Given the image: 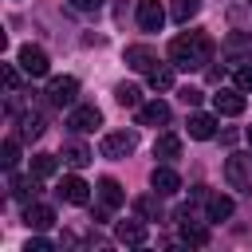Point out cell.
<instances>
[{
	"label": "cell",
	"instance_id": "obj_28",
	"mask_svg": "<svg viewBox=\"0 0 252 252\" xmlns=\"http://www.w3.org/2000/svg\"><path fill=\"white\" fill-rule=\"evenodd\" d=\"M0 161H4V169H16V161H20V146H16V138H8V142H4Z\"/></svg>",
	"mask_w": 252,
	"mask_h": 252
},
{
	"label": "cell",
	"instance_id": "obj_25",
	"mask_svg": "<svg viewBox=\"0 0 252 252\" xmlns=\"http://www.w3.org/2000/svg\"><path fill=\"white\" fill-rule=\"evenodd\" d=\"M12 193H16L20 201L35 197V193H39V177H35V173H32V177H12Z\"/></svg>",
	"mask_w": 252,
	"mask_h": 252
},
{
	"label": "cell",
	"instance_id": "obj_11",
	"mask_svg": "<svg viewBox=\"0 0 252 252\" xmlns=\"http://www.w3.org/2000/svg\"><path fill=\"white\" fill-rule=\"evenodd\" d=\"M213 110H217V114H228V118H232V114H244V91H240V87H236V91H217V94H213Z\"/></svg>",
	"mask_w": 252,
	"mask_h": 252
},
{
	"label": "cell",
	"instance_id": "obj_31",
	"mask_svg": "<svg viewBox=\"0 0 252 252\" xmlns=\"http://www.w3.org/2000/svg\"><path fill=\"white\" fill-rule=\"evenodd\" d=\"M4 87H8L12 94H16V87H20V75H16V67H12V63L4 67Z\"/></svg>",
	"mask_w": 252,
	"mask_h": 252
},
{
	"label": "cell",
	"instance_id": "obj_5",
	"mask_svg": "<svg viewBox=\"0 0 252 252\" xmlns=\"http://www.w3.org/2000/svg\"><path fill=\"white\" fill-rule=\"evenodd\" d=\"M47 51L43 47H35V43H24L20 47V71L24 75H32V79H39V75H47Z\"/></svg>",
	"mask_w": 252,
	"mask_h": 252
},
{
	"label": "cell",
	"instance_id": "obj_27",
	"mask_svg": "<svg viewBox=\"0 0 252 252\" xmlns=\"http://www.w3.org/2000/svg\"><path fill=\"white\" fill-rule=\"evenodd\" d=\"M20 134H24V138H39V134H43V118L28 110V114L20 118Z\"/></svg>",
	"mask_w": 252,
	"mask_h": 252
},
{
	"label": "cell",
	"instance_id": "obj_10",
	"mask_svg": "<svg viewBox=\"0 0 252 252\" xmlns=\"http://www.w3.org/2000/svg\"><path fill=\"white\" fill-rule=\"evenodd\" d=\"M122 59H126V67H134V71H150V67H158V51L146 47V43H130V47L122 51Z\"/></svg>",
	"mask_w": 252,
	"mask_h": 252
},
{
	"label": "cell",
	"instance_id": "obj_3",
	"mask_svg": "<svg viewBox=\"0 0 252 252\" xmlns=\"http://www.w3.org/2000/svg\"><path fill=\"white\" fill-rule=\"evenodd\" d=\"M134 146H138V134H134V130H114V134L102 138L98 150H102V158H130Z\"/></svg>",
	"mask_w": 252,
	"mask_h": 252
},
{
	"label": "cell",
	"instance_id": "obj_18",
	"mask_svg": "<svg viewBox=\"0 0 252 252\" xmlns=\"http://www.w3.org/2000/svg\"><path fill=\"white\" fill-rule=\"evenodd\" d=\"M114 236H118V244H146V224L142 220H118Z\"/></svg>",
	"mask_w": 252,
	"mask_h": 252
},
{
	"label": "cell",
	"instance_id": "obj_23",
	"mask_svg": "<svg viewBox=\"0 0 252 252\" xmlns=\"http://www.w3.org/2000/svg\"><path fill=\"white\" fill-rule=\"evenodd\" d=\"M197 12H201V0H169V16L177 24H189Z\"/></svg>",
	"mask_w": 252,
	"mask_h": 252
},
{
	"label": "cell",
	"instance_id": "obj_7",
	"mask_svg": "<svg viewBox=\"0 0 252 252\" xmlns=\"http://www.w3.org/2000/svg\"><path fill=\"white\" fill-rule=\"evenodd\" d=\"M67 126H71L75 134H91L94 126H102V110H98V106H75V110L67 114Z\"/></svg>",
	"mask_w": 252,
	"mask_h": 252
},
{
	"label": "cell",
	"instance_id": "obj_13",
	"mask_svg": "<svg viewBox=\"0 0 252 252\" xmlns=\"http://www.w3.org/2000/svg\"><path fill=\"white\" fill-rule=\"evenodd\" d=\"M150 185H154V193H158V197H169V193H177V189H181V177H177L169 165H154Z\"/></svg>",
	"mask_w": 252,
	"mask_h": 252
},
{
	"label": "cell",
	"instance_id": "obj_17",
	"mask_svg": "<svg viewBox=\"0 0 252 252\" xmlns=\"http://www.w3.org/2000/svg\"><path fill=\"white\" fill-rule=\"evenodd\" d=\"M213 134H217V118H213V114H201V110H197V114H189V138L209 142Z\"/></svg>",
	"mask_w": 252,
	"mask_h": 252
},
{
	"label": "cell",
	"instance_id": "obj_19",
	"mask_svg": "<svg viewBox=\"0 0 252 252\" xmlns=\"http://www.w3.org/2000/svg\"><path fill=\"white\" fill-rule=\"evenodd\" d=\"M154 158H161V161L181 158V138H177V134H158V142H154Z\"/></svg>",
	"mask_w": 252,
	"mask_h": 252
},
{
	"label": "cell",
	"instance_id": "obj_35",
	"mask_svg": "<svg viewBox=\"0 0 252 252\" xmlns=\"http://www.w3.org/2000/svg\"><path fill=\"white\" fill-rule=\"evenodd\" d=\"M248 146H252V126H248Z\"/></svg>",
	"mask_w": 252,
	"mask_h": 252
},
{
	"label": "cell",
	"instance_id": "obj_21",
	"mask_svg": "<svg viewBox=\"0 0 252 252\" xmlns=\"http://www.w3.org/2000/svg\"><path fill=\"white\" fill-rule=\"evenodd\" d=\"M146 83H150L154 91H169V87H173V67H165V63L150 67V71H146Z\"/></svg>",
	"mask_w": 252,
	"mask_h": 252
},
{
	"label": "cell",
	"instance_id": "obj_26",
	"mask_svg": "<svg viewBox=\"0 0 252 252\" xmlns=\"http://www.w3.org/2000/svg\"><path fill=\"white\" fill-rule=\"evenodd\" d=\"M114 98H118V106H134V110L142 106V91H138L134 83H122V87L114 91Z\"/></svg>",
	"mask_w": 252,
	"mask_h": 252
},
{
	"label": "cell",
	"instance_id": "obj_33",
	"mask_svg": "<svg viewBox=\"0 0 252 252\" xmlns=\"http://www.w3.org/2000/svg\"><path fill=\"white\" fill-rule=\"evenodd\" d=\"M24 252H51V240H43V236H32Z\"/></svg>",
	"mask_w": 252,
	"mask_h": 252
},
{
	"label": "cell",
	"instance_id": "obj_34",
	"mask_svg": "<svg viewBox=\"0 0 252 252\" xmlns=\"http://www.w3.org/2000/svg\"><path fill=\"white\" fill-rule=\"evenodd\" d=\"M102 0H71V8H79V12H94Z\"/></svg>",
	"mask_w": 252,
	"mask_h": 252
},
{
	"label": "cell",
	"instance_id": "obj_6",
	"mask_svg": "<svg viewBox=\"0 0 252 252\" xmlns=\"http://www.w3.org/2000/svg\"><path fill=\"white\" fill-rule=\"evenodd\" d=\"M75 94H79V79H71V75H59V79L47 83V98H51L55 106H71Z\"/></svg>",
	"mask_w": 252,
	"mask_h": 252
},
{
	"label": "cell",
	"instance_id": "obj_29",
	"mask_svg": "<svg viewBox=\"0 0 252 252\" xmlns=\"http://www.w3.org/2000/svg\"><path fill=\"white\" fill-rule=\"evenodd\" d=\"M134 209H138L146 220H158V201H154V197H138V201H134Z\"/></svg>",
	"mask_w": 252,
	"mask_h": 252
},
{
	"label": "cell",
	"instance_id": "obj_24",
	"mask_svg": "<svg viewBox=\"0 0 252 252\" xmlns=\"http://www.w3.org/2000/svg\"><path fill=\"white\" fill-rule=\"evenodd\" d=\"M55 169H59V158H55V154H35V158H32V173H35L39 181L51 177Z\"/></svg>",
	"mask_w": 252,
	"mask_h": 252
},
{
	"label": "cell",
	"instance_id": "obj_30",
	"mask_svg": "<svg viewBox=\"0 0 252 252\" xmlns=\"http://www.w3.org/2000/svg\"><path fill=\"white\" fill-rule=\"evenodd\" d=\"M236 87L240 91H252V67H236Z\"/></svg>",
	"mask_w": 252,
	"mask_h": 252
},
{
	"label": "cell",
	"instance_id": "obj_20",
	"mask_svg": "<svg viewBox=\"0 0 252 252\" xmlns=\"http://www.w3.org/2000/svg\"><path fill=\"white\" fill-rule=\"evenodd\" d=\"M205 209H209V220H224V217H232V197L205 193Z\"/></svg>",
	"mask_w": 252,
	"mask_h": 252
},
{
	"label": "cell",
	"instance_id": "obj_4",
	"mask_svg": "<svg viewBox=\"0 0 252 252\" xmlns=\"http://www.w3.org/2000/svg\"><path fill=\"white\" fill-rule=\"evenodd\" d=\"M224 59H228L232 67L252 63V32H232V35L224 39Z\"/></svg>",
	"mask_w": 252,
	"mask_h": 252
},
{
	"label": "cell",
	"instance_id": "obj_8",
	"mask_svg": "<svg viewBox=\"0 0 252 252\" xmlns=\"http://www.w3.org/2000/svg\"><path fill=\"white\" fill-rule=\"evenodd\" d=\"M59 197H63L67 205H87V201H91V185H87L79 173H67V177L59 181Z\"/></svg>",
	"mask_w": 252,
	"mask_h": 252
},
{
	"label": "cell",
	"instance_id": "obj_32",
	"mask_svg": "<svg viewBox=\"0 0 252 252\" xmlns=\"http://www.w3.org/2000/svg\"><path fill=\"white\" fill-rule=\"evenodd\" d=\"M181 102H185V106H197V102H201V91H197V87H181Z\"/></svg>",
	"mask_w": 252,
	"mask_h": 252
},
{
	"label": "cell",
	"instance_id": "obj_9",
	"mask_svg": "<svg viewBox=\"0 0 252 252\" xmlns=\"http://www.w3.org/2000/svg\"><path fill=\"white\" fill-rule=\"evenodd\" d=\"M138 24H142V32H161V24H165L161 0H138Z\"/></svg>",
	"mask_w": 252,
	"mask_h": 252
},
{
	"label": "cell",
	"instance_id": "obj_1",
	"mask_svg": "<svg viewBox=\"0 0 252 252\" xmlns=\"http://www.w3.org/2000/svg\"><path fill=\"white\" fill-rule=\"evenodd\" d=\"M169 59H173V67H185V71H193V67H205V63L213 59V39H209L205 32L177 35V39L169 43Z\"/></svg>",
	"mask_w": 252,
	"mask_h": 252
},
{
	"label": "cell",
	"instance_id": "obj_2",
	"mask_svg": "<svg viewBox=\"0 0 252 252\" xmlns=\"http://www.w3.org/2000/svg\"><path fill=\"white\" fill-rule=\"evenodd\" d=\"M224 181L232 189H252V154H228L224 158Z\"/></svg>",
	"mask_w": 252,
	"mask_h": 252
},
{
	"label": "cell",
	"instance_id": "obj_14",
	"mask_svg": "<svg viewBox=\"0 0 252 252\" xmlns=\"http://www.w3.org/2000/svg\"><path fill=\"white\" fill-rule=\"evenodd\" d=\"M24 224L35 228V232H43V228L55 224V209H51V205H28V209H24Z\"/></svg>",
	"mask_w": 252,
	"mask_h": 252
},
{
	"label": "cell",
	"instance_id": "obj_12",
	"mask_svg": "<svg viewBox=\"0 0 252 252\" xmlns=\"http://www.w3.org/2000/svg\"><path fill=\"white\" fill-rule=\"evenodd\" d=\"M165 122H169V102L154 98V102L138 106V126H165Z\"/></svg>",
	"mask_w": 252,
	"mask_h": 252
},
{
	"label": "cell",
	"instance_id": "obj_16",
	"mask_svg": "<svg viewBox=\"0 0 252 252\" xmlns=\"http://www.w3.org/2000/svg\"><path fill=\"white\" fill-rule=\"evenodd\" d=\"M98 197H102V205H106L110 213L126 205V193H122V185H118L114 177H98Z\"/></svg>",
	"mask_w": 252,
	"mask_h": 252
},
{
	"label": "cell",
	"instance_id": "obj_15",
	"mask_svg": "<svg viewBox=\"0 0 252 252\" xmlns=\"http://www.w3.org/2000/svg\"><path fill=\"white\" fill-rule=\"evenodd\" d=\"M177 217H181V240H185V244H193V248H205V244H209V228H205V224H197V220H189V213H185V209H181Z\"/></svg>",
	"mask_w": 252,
	"mask_h": 252
},
{
	"label": "cell",
	"instance_id": "obj_22",
	"mask_svg": "<svg viewBox=\"0 0 252 252\" xmlns=\"http://www.w3.org/2000/svg\"><path fill=\"white\" fill-rule=\"evenodd\" d=\"M91 158H94V154H91L83 142H67V146H63V161H67V165H75V169H83Z\"/></svg>",
	"mask_w": 252,
	"mask_h": 252
}]
</instances>
